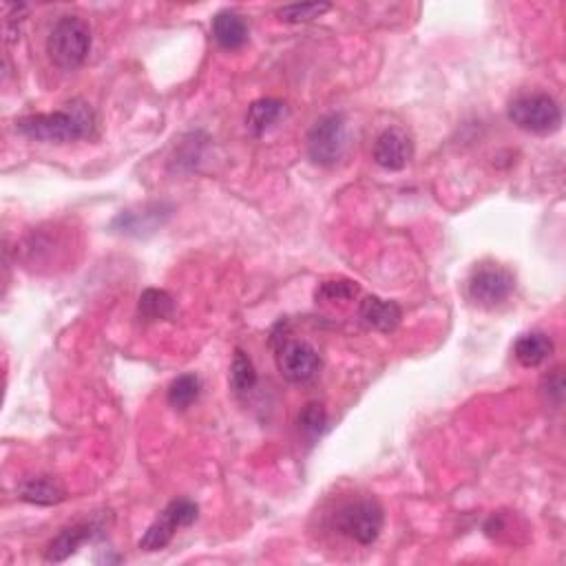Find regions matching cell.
<instances>
[{
	"label": "cell",
	"instance_id": "2e32d148",
	"mask_svg": "<svg viewBox=\"0 0 566 566\" xmlns=\"http://www.w3.org/2000/svg\"><path fill=\"white\" fill-rule=\"evenodd\" d=\"M286 115V104L277 98H264L250 104L248 115H246V127L253 135H264L268 133L275 124Z\"/></svg>",
	"mask_w": 566,
	"mask_h": 566
},
{
	"label": "cell",
	"instance_id": "5b68a950",
	"mask_svg": "<svg viewBox=\"0 0 566 566\" xmlns=\"http://www.w3.org/2000/svg\"><path fill=\"white\" fill-rule=\"evenodd\" d=\"M509 120L527 133L547 135L560 129L562 111L547 93H529L511 102Z\"/></svg>",
	"mask_w": 566,
	"mask_h": 566
},
{
	"label": "cell",
	"instance_id": "e0dca14e",
	"mask_svg": "<svg viewBox=\"0 0 566 566\" xmlns=\"http://www.w3.org/2000/svg\"><path fill=\"white\" fill-rule=\"evenodd\" d=\"M140 317L144 321H171L175 317V301L166 290L149 288L140 297Z\"/></svg>",
	"mask_w": 566,
	"mask_h": 566
},
{
	"label": "cell",
	"instance_id": "d6986e66",
	"mask_svg": "<svg viewBox=\"0 0 566 566\" xmlns=\"http://www.w3.org/2000/svg\"><path fill=\"white\" fill-rule=\"evenodd\" d=\"M257 385V370L255 363L244 350H235L233 365H230V387L233 392L244 396Z\"/></svg>",
	"mask_w": 566,
	"mask_h": 566
},
{
	"label": "cell",
	"instance_id": "30bf717a",
	"mask_svg": "<svg viewBox=\"0 0 566 566\" xmlns=\"http://www.w3.org/2000/svg\"><path fill=\"white\" fill-rule=\"evenodd\" d=\"M414 155L410 135L401 129L383 131L374 144V162L385 171H403Z\"/></svg>",
	"mask_w": 566,
	"mask_h": 566
},
{
	"label": "cell",
	"instance_id": "4fadbf2b",
	"mask_svg": "<svg viewBox=\"0 0 566 566\" xmlns=\"http://www.w3.org/2000/svg\"><path fill=\"white\" fill-rule=\"evenodd\" d=\"M213 38H215V43L226 51L241 49L250 38L246 18L237 12H230V9L219 12L213 18Z\"/></svg>",
	"mask_w": 566,
	"mask_h": 566
},
{
	"label": "cell",
	"instance_id": "7402d4cb",
	"mask_svg": "<svg viewBox=\"0 0 566 566\" xmlns=\"http://www.w3.org/2000/svg\"><path fill=\"white\" fill-rule=\"evenodd\" d=\"M326 12H330L328 3H301V5L281 7L277 16L281 20H286V23H310V20L321 18Z\"/></svg>",
	"mask_w": 566,
	"mask_h": 566
},
{
	"label": "cell",
	"instance_id": "3957f363",
	"mask_svg": "<svg viewBox=\"0 0 566 566\" xmlns=\"http://www.w3.org/2000/svg\"><path fill=\"white\" fill-rule=\"evenodd\" d=\"M383 524L385 511L379 505V500L374 498L352 500L348 505H343L337 511V516H334V527H337V531L343 533L345 538L363 544V547L379 540Z\"/></svg>",
	"mask_w": 566,
	"mask_h": 566
},
{
	"label": "cell",
	"instance_id": "9a60e30c",
	"mask_svg": "<svg viewBox=\"0 0 566 566\" xmlns=\"http://www.w3.org/2000/svg\"><path fill=\"white\" fill-rule=\"evenodd\" d=\"M553 352V341L544 332H527L513 345V354L524 368H538Z\"/></svg>",
	"mask_w": 566,
	"mask_h": 566
},
{
	"label": "cell",
	"instance_id": "8992f818",
	"mask_svg": "<svg viewBox=\"0 0 566 566\" xmlns=\"http://www.w3.org/2000/svg\"><path fill=\"white\" fill-rule=\"evenodd\" d=\"M345 146H348V133H345L343 115L339 113L323 115L308 133V155L319 166L337 164L345 153Z\"/></svg>",
	"mask_w": 566,
	"mask_h": 566
},
{
	"label": "cell",
	"instance_id": "ffe728a7",
	"mask_svg": "<svg viewBox=\"0 0 566 566\" xmlns=\"http://www.w3.org/2000/svg\"><path fill=\"white\" fill-rule=\"evenodd\" d=\"M356 295H359V286L348 279L326 281L317 288V301L321 303H348Z\"/></svg>",
	"mask_w": 566,
	"mask_h": 566
},
{
	"label": "cell",
	"instance_id": "9c48e42d",
	"mask_svg": "<svg viewBox=\"0 0 566 566\" xmlns=\"http://www.w3.org/2000/svg\"><path fill=\"white\" fill-rule=\"evenodd\" d=\"M104 533H107V527H104L102 520H85L71 524V527L62 529L58 536L49 542V547L45 551V560L65 562L82 547V544L98 540L104 536Z\"/></svg>",
	"mask_w": 566,
	"mask_h": 566
},
{
	"label": "cell",
	"instance_id": "ba28073f",
	"mask_svg": "<svg viewBox=\"0 0 566 566\" xmlns=\"http://www.w3.org/2000/svg\"><path fill=\"white\" fill-rule=\"evenodd\" d=\"M513 288H516V279H513L509 270L498 266L478 268L467 283L469 299L482 308H496L500 303H505L511 297Z\"/></svg>",
	"mask_w": 566,
	"mask_h": 566
},
{
	"label": "cell",
	"instance_id": "6da1fadb",
	"mask_svg": "<svg viewBox=\"0 0 566 566\" xmlns=\"http://www.w3.org/2000/svg\"><path fill=\"white\" fill-rule=\"evenodd\" d=\"M16 131L29 140L45 144H71L96 133V113L82 100H71L54 113L25 115L16 120Z\"/></svg>",
	"mask_w": 566,
	"mask_h": 566
},
{
	"label": "cell",
	"instance_id": "ac0fdd59",
	"mask_svg": "<svg viewBox=\"0 0 566 566\" xmlns=\"http://www.w3.org/2000/svg\"><path fill=\"white\" fill-rule=\"evenodd\" d=\"M199 394H202V381H199L197 374H182L171 383L169 394H166V401L173 407V410H188Z\"/></svg>",
	"mask_w": 566,
	"mask_h": 566
},
{
	"label": "cell",
	"instance_id": "277c9868",
	"mask_svg": "<svg viewBox=\"0 0 566 566\" xmlns=\"http://www.w3.org/2000/svg\"><path fill=\"white\" fill-rule=\"evenodd\" d=\"M272 348L281 376L290 383H308L321 370V356L312 343L272 334Z\"/></svg>",
	"mask_w": 566,
	"mask_h": 566
},
{
	"label": "cell",
	"instance_id": "44dd1931",
	"mask_svg": "<svg viewBox=\"0 0 566 566\" xmlns=\"http://www.w3.org/2000/svg\"><path fill=\"white\" fill-rule=\"evenodd\" d=\"M299 427L308 440L321 438V434L328 429V414L323 410V405H306V410L299 414Z\"/></svg>",
	"mask_w": 566,
	"mask_h": 566
},
{
	"label": "cell",
	"instance_id": "52a82bcc",
	"mask_svg": "<svg viewBox=\"0 0 566 566\" xmlns=\"http://www.w3.org/2000/svg\"><path fill=\"white\" fill-rule=\"evenodd\" d=\"M199 516V507L195 505L193 500H173L169 507L162 511V516L157 518L146 533L142 536L138 547L142 551H162L171 544V540L175 538V533L184 529V527H191V524L197 520Z\"/></svg>",
	"mask_w": 566,
	"mask_h": 566
},
{
	"label": "cell",
	"instance_id": "7c38bea8",
	"mask_svg": "<svg viewBox=\"0 0 566 566\" xmlns=\"http://www.w3.org/2000/svg\"><path fill=\"white\" fill-rule=\"evenodd\" d=\"M359 317L365 326L376 332H392L403 319V310L396 301L381 297H365L359 306Z\"/></svg>",
	"mask_w": 566,
	"mask_h": 566
},
{
	"label": "cell",
	"instance_id": "5bb4252c",
	"mask_svg": "<svg viewBox=\"0 0 566 566\" xmlns=\"http://www.w3.org/2000/svg\"><path fill=\"white\" fill-rule=\"evenodd\" d=\"M18 498L29 502V505L54 507L67 498V491L58 480L49 478V476H38V478L25 480L23 485L18 487Z\"/></svg>",
	"mask_w": 566,
	"mask_h": 566
},
{
	"label": "cell",
	"instance_id": "7a4b0ae2",
	"mask_svg": "<svg viewBox=\"0 0 566 566\" xmlns=\"http://www.w3.org/2000/svg\"><path fill=\"white\" fill-rule=\"evenodd\" d=\"M91 51V29L78 16H62L47 38V54L56 67L73 71L85 60Z\"/></svg>",
	"mask_w": 566,
	"mask_h": 566
},
{
	"label": "cell",
	"instance_id": "8fae6325",
	"mask_svg": "<svg viewBox=\"0 0 566 566\" xmlns=\"http://www.w3.org/2000/svg\"><path fill=\"white\" fill-rule=\"evenodd\" d=\"M171 215V208H164L162 204H149L140 208V211H127L120 213L118 217L113 219L111 228L118 230L122 235H131V237H144L149 233H155L166 219Z\"/></svg>",
	"mask_w": 566,
	"mask_h": 566
}]
</instances>
